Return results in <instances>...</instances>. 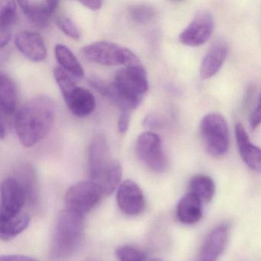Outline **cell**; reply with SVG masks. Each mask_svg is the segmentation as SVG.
Segmentation results:
<instances>
[{
    "label": "cell",
    "mask_w": 261,
    "mask_h": 261,
    "mask_svg": "<svg viewBox=\"0 0 261 261\" xmlns=\"http://www.w3.org/2000/svg\"><path fill=\"white\" fill-rule=\"evenodd\" d=\"M227 47L224 42H216L206 53L200 67V76L204 80L218 74L225 61Z\"/></svg>",
    "instance_id": "cell-17"
},
{
    "label": "cell",
    "mask_w": 261,
    "mask_h": 261,
    "mask_svg": "<svg viewBox=\"0 0 261 261\" xmlns=\"http://www.w3.org/2000/svg\"><path fill=\"white\" fill-rule=\"evenodd\" d=\"M155 10L146 5H136L130 7L129 16L132 21L137 24H146L155 17Z\"/></svg>",
    "instance_id": "cell-24"
},
{
    "label": "cell",
    "mask_w": 261,
    "mask_h": 261,
    "mask_svg": "<svg viewBox=\"0 0 261 261\" xmlns=\"http://www.w3.org/2000/svg\"><path fill=\"white\" fill-rule=\"evenodd\" d=\"M166 120L160 114L151 113L143 119V125L148 129H160L164 126Z\"/></svg>",
    "instance_id": "cell-27"
},
{
    "label": "cell",
    "mask_w": 261,
    "mask_h": 261,
    "mask_svg": "<svg viewBox=\"0 0 261 261\" xmlns=\"http://www.w3.org/2000/svg\"><path fill=\"white\" fill-rule=\"evenodd\" d=\"M119 261H146L144 252L131 246H122L116 251Z\"/></svg>",
    "instance_id": "cell-25"
},
{
    "label": "cell",
    "mask_w": 261,
    "mask_h": 261,
    "mask_svg": "<svg viewBox=\"0 0 261 261\" xmlns=\"http://www.w3.org/2000/svg\"><path fill=\"white\" fill-rule=\"evenodd\" d=\"M0 261H39L34 258L24 255H5L1 256Z\"/></svg>",
    "instance_id": "cell-30"
},
{
    "label": "cell",
    "mask_w": 261,
    "mask_h": 261,
    "mask_svg": "<svg viewBox=\"0 0 261 261\" xmlns=\"http://www.w3.org/2000/svg\"><path fill=\"white\" fill-rule=\"evenodd\" d=\"M7 136V123H6L5 118L4 116H1V120H0V137L4 140Z\"/></svg>",
    "instance_id": "cell-32"
},
{
    "label": "cell",
    "mask_w": 261,
    "mask_h": 261,
    "mask_svg": "<svg viewBox=\"0 0 261 261\" xmlns=\"http://www.w3.org/2000/svg\"><path fill=\"white\" fill-rule=\"evenodd\" d=\"M135 151L139 160L155 173L164 172L169 166L161 138L155 133L146 131L136 140Z\"/></svg>",
    "instance_id": "cell-7"
},
{
    "label": "cell",
    "mask_w": 261,
    "mask_h": 261,
    "mask_svg": "<svg viewBox=\"0 0 261 261\" xmlns=\"http://www.w3.org/2000/svg\"><path fill=\"white\" fill-rule=\"evenodd\" d=\"M80 4H82V5H83L84 7H86V8L89 9V10H94V11L100 10L102 7V5H103V2L99 1V0L81 1Z\"/></svg>",
    "instance_id": "cell-31"
},
{
    "label": "cell",
    "mask_w": 261,
    "mask_h": 261,
    "mask_svg": "<svg viewBox=\"0 0 261 261\" xmlns=\"http://www.w3.org/2000/svg\"><path fill=\"white\" fill-rule=\"evenodd\" d=\"M200 134L206 150L215 157L227 153L229 148V129L227 121L221 114L211 113L200 123Z\"/></svg>",
    "instance_id": "cell-6"
},
{
    "label": "cell",
    "mask_w": 261,
    "mask_h": 261,
    "mask_svg": "<svg viewBox=\"0 0 261 261\" xmlns=\"http://www.w3.org/2000/svg\"><path fill=\"white\" fill-rule=\"evenodd\" d=\"M235 137L243 161L252 171L261 174V149L251 143L241 123L235 125Z\"/></svg>",
    "instance_id": "cell-16"
},
{
    "label": "cell",
    "mask_w": 261,
    "mask_h": 261,
    "mask_svg": "<svg viewBox=\"0 0 261 261\" xmlns=\"http://www.w3.org/2000/svg\"><path fill=\"white\" fill-rule=\"evenodd\" d=\"M55 103L50 97H32L16 113L15 129L22 146L31 147L43 140L53 127Z\"/></svg>",
    "instance_id": "cell-2"
},
{
    "label": "cell",
    "mask_w": 261,
    "mask_h": 261,
    "mask_svg": "<svg viewBox=\"0 0 261 261\" xmlns=\"http://www.w3.org/2000/svg\"><path fill=\"white\" fill-rule=\"evenodd\" d=\"M28 198L27 189L18 177H9L1 187L0 221H6L21 213Z\"/></svg>",
    "instance_id": "cell-9"
},
{
    "label": "cell",
    "mask_w": 261,
    "mask_h": 261,
    "mask_svg": "<svg viewBox=\"0 0 261 261\" xmlns=\"http://www.w3.org/2000/svg\"><path fill=\"white\" fill-rule=\"evenodd\" d=\"M117 201L120 210L126 215H140L146 207V199L140 186L132 180H126L119 186Z\"/></svg>",
    "instance_id": "cell-11"
},
{
    "label": "cell",
    "mask_w": 261,
    "mask_h": 261,
    "mask_svg": "<svg viewBox=\"0 0 261 261\" xmlns=\"http://www.w3.org/2000/svg\"><path fill=\"white\" fill-rule=\"evenodd\" d=\"M202 201L193 194H186L178 201L176 216L178 221L184 224L198 223L202 217Z\"/></svg>",
    "instance_id": "cell-18"
},
{
    "label": "cell",
    "mask_w": 261,
    "mask_h": 261,
    "mask_svg": "<svg viewBox=\"0 0 261 261\" xmlns=\"http://www.w3.org/2000/svg\"><path fill=\"white\" fill-rule=\"evenodd\" d=\"M190 193L198 197L201 201H210L216 191L215 182L211 177L205 175H197L189 181Z\"/></svg>",
    "instance_id": "cell-23"
},
{
    "label": "cell",
    "mask_w": 261,
    "mask_h": 261,
    "mask_svg": "<svg viewBox=\"0 0 261 261\" xmlns=\"http://www.w3.org/2000/svg\"><path fill=\"white\" fill-rule=\"evenodd\" d=\"M62 94L68 109L76 117H87L92 114L95 109L96 100L94 94L76 84Z\"/></svg>",
    "instance_id": "cell-12"
},
{
    "label": "cell",
    "mask_w": 261,
    "mask_h": 261,
    "mask_svg": "<svg viewBox=\"0 0 261 261\" xmlns=\"http://www.w3.org/2000/svg\"><path fill=\"white\" fill-rule=\"evenodd\" d=\"M17 89L13 79L4 74H0V107L2 115L12 116L17 112Z\"/></svg>",
    "instance_id": "cell-19"
},
{
    "label": "cell",
    "mask_w": 261,
    "mask_h": 261,
    "mask_svg": "<svg viewBox=\"0 0 261 261\" xmlns=\"http://www.w3.org/2000/svg\"><path fill=\"white\" fill-rule=\"evenodd\" d=\"M28 214L21 212L16 216L6 221H0V238L3 241H10L20 234L30 224Z\"/></svg>",
    "instance_id": "cell-22"
},
{
    "label": "cell",
    "mask_w": 261,
    "mask_h": 261,
    "mask_svg": "<svg viewBox=\"0 0 261 261\" xmlns=\"http://www.w3.org/2000/svg\"><path fill=\"white\" fill-rule=\"evenodd\" d=\"M149 261H163L161 259H152Z\"/></svg>",
    "instance_id": "cell-33"
},
{
    "label": "cell",
    "mask_w": 261,
    "mask_h": 261,
    "mask_svg": "<svg viewBox=\"0 0 261 261\" xmlns=\"http://www.w3.org/2000/svg\"><path fill=\"white\" fill-rule=\"evenodd\" d=\"M103 196L101 189L92 181H81L68 189L65 202L67 208L85 215L97 206Z\"/></svg>",
    "instance_id": "cell-8"
},
{
    "label": "cell",
    "mask_w": 261,
    "mask_h": 261,
    "mask_svg": "<svg viewBox=\"0 0 261 261\" xmlns=\"http://www.w3.org/2000/svg\"><path fill=\"white\" fill-rule=\"evenodd\" d=\"M91 85L117 105L120 111L131 113L140 106L149 88L147 74L141 65L122 68L116 74L112 83L96 79L91 80Z\"/></svg>",
    "instance_id": "cell-1"
},
{
    "label": "cell",
    "mask_w": 261,
    "mask_h": 261,
    "mask_svg": "<svg viewBox=\"0 0 261 261\" xmlns=\"http://www.w3.org/2000/svg\"><path fill=\"white\" fill-rule=\"evenodd\" d=\"M131 112L129 111H120V117L118 120V131L120 134H124L128 130L130 122Z\"/></svg>",
    "instance_id": "cell-29"
},
{
    "label": "cell",
    "mask_w": 261,
    "mask_h": 261,
    "mask_svg": "<svg viewBox=\"0 0 261 261\" xmlns=\"http://www.w3.org/2000/svg\"><path fill=\"white\" fill-rule=\"evenodd\" d=\"M55 54L61 68L62 67L65 71L77 79L84 77L85 71L83 67L69 48L59 44L55 48Z\"/></svg>",
    "instance_id": "cell-21"
},
{
    "label": "cell",
    "mask_w": 261,
    "mask_h": 261,
    "mask_svg": "<svg viewBox=\"0 0 261 261\" xmlns=\"http://www.w3.org/2000/svg\"><path fill=\"white\" fill-rule=\"evenodd\" d=\"M15 45L17 49L32 62H41L46 59V45L39 33L21 32L15 38Z\"/></svg>",
    "instance_id": "cell-14"
},
{
    "label": "cell",
    "mask_w": 261,
    "mask_h": 261,
    "mask_svg": "<svg viewBox=\"0 0 261 261\" xmlns=\"http://www.w3.org/2000/svg\"><path fill=\"white\" fill-rule=\"evenodd\" d=\"M82 54L89 62L105 66L141 65L138 57L130 49L107 41L85 45Z\"/></svg>",
    "instance_id": "cell-5"
},
{
    "label": "cell",
    "mask_w": 261,
    "mask_h": 261,
    "mask_svg": "<svg viewBox=\"0 0 261 261\" xmlns=\"http://www.w3.org/2000/svg\"><path fill=\"white\" fill-rule=\"evenodd\" d=\"M59 1H20L19 7L29 20L39 28H45L59 7Z\"/></svg>",
    "instance_id": "cell-15"
},
{
    "label": "cell",
    "mask_w": 261,
    "mask_h": 261,
    "mask_svg": "<svg viewBox=\"0 0 261 261\" xmlns=\"http://www.w3.org/2000/svg\"><path fill=\"white\" fill-rule=\"evenodd\" d=\"M214 25L213 16L210 12L205 10L198 12L179 35V42L186 46H201L210 39Z\"/></svg>",
    "instance_id": "cell-10"
},
{
    "label": "cell",
    "mask_w": 261,
    "mask_h": 261,
    "mask_svg": "<svg viewBox=\"0 0 261 261\" xmlns=\"http://www.w3.org/2000/svg\"><path fill=\"white\" fill-rule=\"evenodd\" d=\"M17 19V5L14 1H6L0 8V47L4 48L10 42L11 28Z\"/></svg>",
    "instance_id": "cell-20"
},
{
    "label": "cell",
    "mask_w": 261,
    "mask_h": 261,
    "mask_svg": "<svg viewBox=\"0 0 261 261\" xmlns=\"http://www.w3.org/2000/svg\"><path fill=\"white\" fill-rule=\"evenodd\" d=\"M88 160L91 181L98 186L105 196L112 193L121 180L122 167L113 158L109 143L103 134H97L91 140Z\"/></svg>",
    "instance_id": "cell-3"
},
{
    "label": "cell",
    "mask_w": 261,
    "mask_h": 261,
    "mask_svg": "<svg viewBox=\"0 0 261 261\" xmlns=\"http://www.w3.org/2000/svg\"><path fill=\"white\" fill-rule=\"evenodd\" d=\"M227 224H220L213 229L203 243L196 261H217L225 250L228 241Z\"/></svg>",
    "instance_id": "cell-13"
},
{
    "label": "cell",
    "mask_w": 261,
    "mask_h": 261,
    "mask_svg": "<svg viewBox=\"0 0 261 261\" xmlns=\"http://www.w3.org/2000/svg\"><path fill=\"white\" fill-rule=\"evenodd\" d=\"M250 124L252 129H255L261 124V92L258 98L256 108L250 117Z\"/></svg>",
    "instance_id": "cell-28"
},
{
    "label": "cell",
    "mask_w": 261,
    "mask_h": 261,
    "mask_svg": "<svg viewBox=\"0 0 261 261\" xmlns=\"http://www.w3.org/2000/svg\"><path fill=\"white\" fill-rule=\"evenodd\" d=\"M84 215L66 208L58 217L51 241V253L54 259H65L75 253L83 239Z\"/></svg>",
    "instance_id": "cell-4"
},
{
    "label": "cell",
    "mask_w": 261,
    "mask_h": 261,
    "mask_svg": "<svg viewBox=\"0 0 261 261\" xmlns=\"http://www.w3.org/2000/svg\"><path fill=\"white\" fill-rule=\"evenodd\" d=\"M56 24L58 27L65 33L74 40L80 39V32L79 28L71 18L66 16H59L56 17Z\"/></svg>",
    "instance_id": "cell-26"
}]
</instances>
